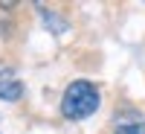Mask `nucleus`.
Instances as JSON below:
<instances>
[{
  "label": "nucleus",
  "instance_id": "f03ea898",
  "mask_svg": "<svg viewBox=\"0 0 145 134\" xmlns=\"http://www.w3.org/2000/svg\"><path fill=\"white\" fill-rule=\"evenodd\" d=\"M20 93H23V84L18 82V76L9 67H0V99L15 102V99H20Z\"/></svg>",
  "mask_w": 145,
  "mask_h": 134
},
{
  "label": "nucleus",
  "instance_id": "f257e3e1",
  "mask_svg": "<svg viewBox=\"0 0 145 134\" xmlns=\"http://www.w3.org/2000/svg\"><path fill=\"white\" fill-rule=\"evenodd\" d=\"M96 108H99V90H96L93 82H72L70 88L64 90V99H61V114L67 119H84L90 117Z\"/></svg>",
  "mask_w": 145,
  "mask_h": 134
},
{
  "label": "nucleus",
  "instance_id": "7ed1b4c3",
  "mask_svg": "<svg viewBox=\"0 0 145 134\" xmlns=\"http://www.w3.org/2000/svg\"><path fill=\"white\" fill-rule=\"evenodd\" d=\"M116 134H145V123H139V119H134V123H119Z\"/></svg>",
  "mask_w": 145,
  "mask_h": 134
}]
</instances>
